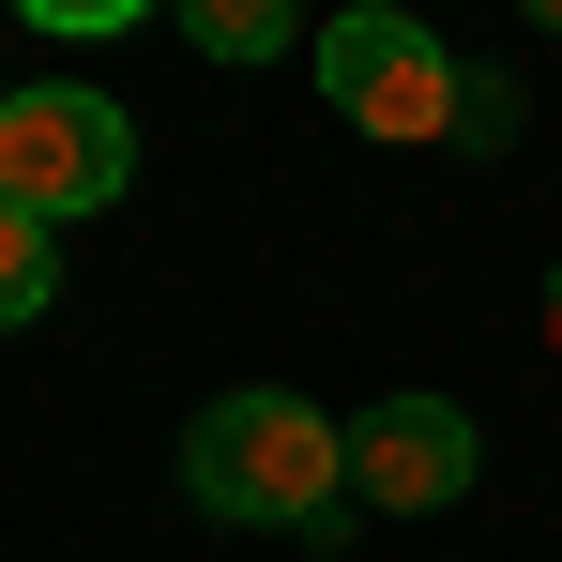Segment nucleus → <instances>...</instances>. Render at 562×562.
<instances>
[{"instance_id":"20e7f679","label":"nucleus","mask_w":562,"mask_h":562,"mask_svg":"<svg viewBox=\"0 0 562 562\" xmlns=\"http://www.w3.org/2000/svg\"><path fill=\"white\" fill-rule=\"evenodd\" d=\"M471 471H486V441H471L457 395H380L350 426V502L366 517H441V502H471Z\"/></svg>"},{"instance_id":"f257e3e1","label":"nucleus","mask_w":562,"mask_h":562,"mask_svg":"<svg viewBox=\"0 0 562 562\" xmlns=\"http://www.w3.org/2000/svg\"><path fill=\"white\" fill-rule=\"evenodd\" d=\"M183 502L228 517V532H319V517L350 502V426L304 411L289 380H228L183 426Z\"/></svg>"},{"instance_id":"f03ea898","label":"nucleus","mask_w":562,"mask_h":562,"mask_svg":"<svg viewBox=\"0 0 562 562\" xmlns=\"http://www.w3.org/2000/svg\"><path fill=\"white\" fill-rule=\"evenodd\" d=\"M304 61H319L335 122H350V137H380V153H441V137L471 122V61L426 31V15H380V0H366V15H335Z\"/></svg>"},{"instance_id":"0eeeda50","label":"nucleus","mask_w":562,"mask_h":562,"mask_svg":"<svg viewBox=\"0 0 562 562\" xmlns=\"http://www.w3.org/2000/svg\"><path fill=\"white\" fill-rule=\"evenodd\" d=\"M15 15H31V31H137L153 0H15Z\"/></svg>"},{"instance_id":"7ed1b4c3","label":"nucleus","mask_w":562,"mask_h":562,"mask_svg":"<svg viewBox=\"0 0 562 562\" xmlns=\"http://www.w3.org/2000/svg\"><path fill=\"white\" fill-rule=\"evenodd\" d=\"M137 183V122L77 77H31V92H0V198L15 213H46V228H77L106 198Z\"/></svg>"},{"instance_id":"39448f33","label":"nucleus","mask_w":562,"mask_h":562,"mask_svg":"<svg viewBox=\"0 0 562 562\" xmlns=\"http://www.w3.org/2000/svg\"><path fill=\"white\" fill-rule=\"evenodd\" d=\"M183 15V46L198 61H289L304 31H289V0H168Z\"/></svg>"},{"instance_id":"423d86ee","label":"nucleus","mask_w":562,"mask_h":562,"mask_svg":"<svg viewBox=\"0 0 562 562\" xmlns=\"http://www.w3.org/2000/svg\"><path fill=\"white\" fill-rule=\"evenodd\" d=\"M46 304H61V228L0 198V335H15V319H46Z\"/></svg>"},{"instance_id":"6e6552de","label":"nucleus","mask_w":562,"mask_h":562,"mask_svg":"<svg viewBox=\"0 0 562 562\" xmlns=\"http://www.w3.org/2000/svg\"><path fill=\"white\" fill-rule=\"evenodd\" d=\"M517 15H532V31H548V46H562V0H517Z\"/></svg>"},{"instance_id":"1a4fd4ad","label":"nucleus","mask_w":562,"mask_h":562,"mask_svg":"<svg viewBox=\"0 0 562 562\" xmlns=\"http://www.w3.org/2000/svg\"><path fill=\"white\" fill-rule=\"evenodd\" d=\"M548 350H562V274H548Z\"/></svg>"}]
</instances>
